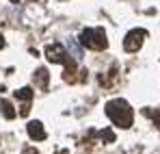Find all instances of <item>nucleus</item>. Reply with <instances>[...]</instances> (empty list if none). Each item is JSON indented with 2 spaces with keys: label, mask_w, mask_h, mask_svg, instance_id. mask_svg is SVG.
I'll return each mask as SVG.
<instances>
[{
  "label": "nucleus",
  "mask_w": 160,
  "mask_h": 154,
  "mask_svg": "<svg viewBox=\"0 0 160 154\" xmlns=\"http://www.w3.org/2000/svg\"><path fill=\"white\" fill-rule=\"evenodd\" d=\"M106 115L112 119V124H117V126H121V128H130L132 126V106L126 102V100H121V98H117V100H110L106 104Z\"/></svg>",
  "instance_id": "f257e3e1"
},
{
  "label": "nucleus",
  "mask_w": 160,
  "mask_h": 154,
  "mask_svg": "<svg viewBox=\"0 0 160 154\" xmlns=\"http://www.w3.org/2000/svg\"><path fill=\"white\" fill-rule=\"evenodd\" d=\"M80 44L91 48V50H104L108 46L104 28H84L80 35Z\"/></svg>",
  "instance_id": "f03ea898"
},
{
  "label": "nucleus",
  "mask_w": 160,
  "mask_h": 154,
  "mask_svg": "<svg viewBox=\"0 0 160 154\" xmlns=\"http://www.w3.org/2000/svg\"><path fill=\"white\" fill-rule=\"evenodd\" d=\"M145 35H147L145 28H134V30H130V33L126 35V39H123V48H126L128 52H136L141 46H143Z\"/></svg>",
  "instance_id": "7ed1b4c3"
},
{
  "label": "nucleus",
  "mask_w": 160,
  "mask_h": 154,
  "mask_svg": "<svg viewBox=\"0 0 160 154\" xmlns=\"http://www.w3.org/2000/svg\"><path fill=\"white\" fill-rule=\"evenodd\" d=\"M46 56L50 63H67V54H65V48L61 44H52L46 48Z\"/></svg>",
  "instance_id": "20e7f679"
},
{
  "label": "nucleus",
  "mask_w": 160,
  "mask_h": 154,
  "mask_svg": "<svg viewBox=\"0 0 160 154\" xmlns=\"http://www.w3.org/2000/svg\"><path fill=\"white\" fill-rule=\"evenodd\" d=\"M26 130H28V135H30V139H35V141H43L46 139V130H43V124L41 122H28V126H26Z\"/></svg>",
  "instance_id": "39448f33"
},
{
  "label": "nucleus",
  "mask_w": 160,
  "mask_h": 154,
  "mask_svg": "<svg viewBox=\"0 0 160 154\" xmlns=\"http://www.w3.org/2000/svg\"><path fill=\"white\" fill-rule=\"evenodd\" d=\"M48 80H50V74H48L46 67H39V70L35 72V85H37L39 89H46V87H48Z\"/></svg>",
  "instance_id": "423d86ee"
},
{
  "label": "nucleus",
  "mask_w": 160,
  "mask_h": 154,
  "mask_svg": "<svg viewBox=\"0 0 160 154\" xmlns=\"http://www.w3.org/2000/svg\"><path fill=\"white\" fill-rule=\"evenodd\" d=\"M0 111H2V115L7 117V119H13L18 113H15V109L11 106V102H7V100H0Z\"/></svg>",
  "instance_id": "0eeeda50"
},
{
  "label": "nucleus",
  "mask_w": 160,
  "mask_h": 154,
  "mask_svg": "<svg viewBox=\"0 0 160 154\" xmlns=\"http://www.w3.org/2000/svg\"><path fill=\"white\" fill-rule=\"evenodd\" d=\"M15 98L28 102V100L32 98V89H30V87H22V89H18V91H15Z\"/></svg>",
  "instance_id": "6e6552de"
},
{
  "label": "nucleus",
  "mask_w": 160,
  "mask_h": 154,
  "mask_svg": "<svg viewBox=\"0 0 160 154\" xmlns=\"http://www.w3.org/2000/svg\"><path fill=\"white\" fill-rule=\"evenodd\" d=\"M100 139H104L106 143H110V141H115V132L110 128H104V130H100Z\"/></svg>",
  "instance_id": "1a4fd4ad"
},
{
  "label": "nucleus",
  "mask_w": 160,
  "mask_h": 154,
  "mask_svg": "<svg viewBox=\"0 0 160 154\" xmlns=\"http://www.w3.org/2000/svg\"><path fill=\"white\" fill-rule=\"evenodd\" d=\"M24 154H37V150H32V148H26V150H24Z\"/></svg>",
  "instance_id": "9d476101"
},
{
  "label": "nucleus",
  "mask_w": 160,
  "mask_h": 154,
  "mask_svg": "<svg viewBox=\"0 0 160 154\" xmlns=\"http://www.w3.org/2000/svg\"><path fill=\"white\" fill-rule=\"evenodd\" d=\"M2 46H4V39H2V35H0V48H2Z\"/></svg>",
  "instance_id": "9b49d317"
}]
</instances>
